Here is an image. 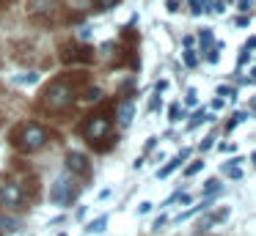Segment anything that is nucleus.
Returning <instances> with one entry per match:
<instances>
[{
  "label": "nucleus",
  "mask_w": 256,
  "mask_h": 236,
  "mask_svg": "<svg viewBox=\"0 0 256 236\" xmlns=\"http://www.w3.org/2000/svg\"><path fill=\"white\" fill-rule=\"evenodd\" d=\"M74 99H78V85L66 77H58L50 85H44V91L39 96V107L47 110V113H64L74 104Z\"/></svg>",
  "instance_id": "obj_1"
},
{
  "label": "nucleus",
  "mask_w": 256,
  "mask_h": 236,
  "mask_svg": "<svg viewBox=\"0 0 256 236\" xmlns=\"http://www.w3.org/2000/svg\"><path fill=\"white\" fill-rule=\"evenodd\" d=\"M47 140H50V135H47V129L42 124H20L17 129L12 132V146L20 148V151H25V154L39 151Z\"/></svg>",
  "instance_id": "obj_2"
},
{
  "label": "nucleus",
  "mask_w": 256,
  "mask_h": 236,
  "mask_svg": "<svg viewBox=\"0 0 256 236\" xmlns=\"http://www.w3.org/2000/svg\"><path fill=\"white\" fill-rule=\"evenodd\" d=\"M25 14L36 25L52 27L64 19V5L58 0H25Z\"/></svg>",
  "instance_id": "obj_3"
},
{
  "label": "nucleus",
  "mask_w": 256,
  "mask_h": 236,
  "mask_svg": "<svg viewBox=\"0 0 256 236\" xmlns=\"http://www.w3.org/2000/svg\"><path fill=\"white\" fill-rule=\"evenodd\" d=\"M110 129H113V124H110V115H108V113L88 115L86 124L80 126L83 137L91 143V146H96V148H100V140H108V137H110Z\"/></svg>",
  "instance_id": "obj_4"
},
{
  "label": "nucleus",
  "mask_w": 256,
  "mask_h": 236,
  "mask_svg": "<svg viewBox=\"0 0 256 236\" xmlns=\"http://www.w3.org/2000/svg\"><path fill=\"white\" fill-rule=\"evenodd\" d=\"M25 203V190L20 181L14 179H6L0 181V206L3 209H20Z\"/></svg>",
  "instance_id": "obj_5"
},
{
  "label": "nucleus",
  "mask_w": 256,
  "mask_h": 236,
  "mask_svg": "<svg viewBox=\"0 0 256 236\" xmlns=\"http://www.w3.org/2000/svg\"><path fill=\"white\" fill-rule=\"evenodd\" d=\"M61 58L66 60V63H88V60L94 58V52H91V47H83V44H66Z\"/></svg>",
  "instance_id": "obj_6"
},
{
  "label": "nucleus",
  "mask_w": 256,
  "mask_h": 236,
  "mask_svg": "<svg viewBox=\"0 0 256 236\" xmlns=\"http://www.w3.org/2000/svg\"><path fill=\"white\" fill-rule=\"evenodd\" d=\"M72 195H74V190H72V184H69L66 176L56 179V184H52V190H50V201L58 203V206H64V203L72 201Z\"/></svg>",
  "instance_id": "obj_7"
},
{
  "label": "nucleus",
  "mask_w": 256,
  "mask_h": 236,
  "mask_svg": "<svg viewBox=\"0 0 256 236\" xmlns=\"http://www.w3.org/2000/svg\"><path fill=\"white\" fill-rule=\"evenodd\" d=\"M66 168L72 170V173H78V176H88V159L83 157V154H69L66 157Z\"/></svg>",
  "instance_id": "obj_8"
},
{
  "label": "nucleus",
  "mask_w": 256,
  "mask_h": 236,
  "mask_svg": "<svg viewBox=\"0 0 256 236\" xmlns=\"http://www.w3.org/2000/svg\"><path fill=\"white\" fill-rule=\"evenodd\" d=\"M105 225H108V214H102V217L91 220V223L86 225V234H102V231H105Z\"/></svg>",
  "instance_id": "obj_9"
},
{
  "label": "nucleus",
  "mask_w": 256,
  "mask_h": 236,
  "mask_svg": "<svg viewBox=\"0 0 256 236\" xmlns=\"http://www.w3.org/2000/svg\"><path fill=\"white\" fill-rule=\"evenodd\" d=\"M182 159H188V151H182V154H179V157H174L171 162H168V165H166V168H162V170H160V173H157V176H160V179H166V176L171 173L174 168H179V165H182Z\"/></svg>",
  "instance_id": "obj_10"
},
{
  "label": "nucleus",
  "mask_w": 256,
  "mask_h": 236,
  "mask_svg": "<svg viewBox=\"0 0 256 236\" xmlns=\"http://www.w3.org/2000/svg\"><path fill=\"white\" fill-rule=\"evenodd\" d=\"M132 102H124L122 107H118V121H122V124H130V118H132Z\"/></svg>",
  "instance_id": "obj_11"
},
{
  "label": "nucleus",
  "mask_w": 256,
  "mask_h": 236,
  "mask_svg": "<svg viewBox=\"0 0 256 236\" xmlns=\"http://www.w3.org/2000/svg\"><path fill=\"white\" fill-rule=\"evenodd\" d=\"M0 225H3V231H17V228H14L17 223H14V220H8V217H0Z\"/></svg>",
  "instance_id": "obj_12"
},
{
  "label": "nucleus",
  "mask_w": 256,
  "mask_h": 236,
  "mask_svg": "<svg viewBox=\"0 0 256 236\" xmlns=\"http://www.w3.org/2000/svg\"><path fill=\"white\" fill-rule=\"evenodd\" d=\"M113 3H116V0H94V5H96V8H100V11H105V8H110V5Z\"/></svg>",
  "instance_id": "obj_13"
},
{
  "label": "nucleus",
  "mask_w": 256,
  "mask_h": 236,
  "mask_svg": "<svg viewBox=\"0 0 256 236\" xmlns=\"http://www.w3.org/2000/svg\"><path fill=\"white\" fill-rule=\"evenodd\" d=\"M201 165H204V162H201V159H198V162H193V165H190L188 170H184V176H193V173H198V170H201Z\"/></svg>",
  "instance_id": "obj_14"
},
{
  "label": "nucleus",
  "mask_w": 256,
  "mask_h": 236,
  "mask_svg": "<svg viewBox=\"0 0 256 236\" xmlns=\"http://www.w3.org/2000/svg\"><path fill=\"white\" fill-rule=\"evenodd\" d=\"M179 115H182V107L174 104V107H171V121H179Z\"/></svg>",
  "instance_id": "obj_15"
},
{
  "label": "nucleus",
  "mask_w": 256,
  "mask_h": 236,
  "mask_svg": "<svg viewBox=\"0 0 256 236\" xmlns=\"http://www.w3.org/2000/svg\"><path fill=\"white\" fill-rule=\"evenodd\" d=\"M86 99H88V102H96V99H100V91H96V88H94V91H88V93H86Z\"/></svg>",
  "instance_id": "obj_16"
},
{
  "label": "nucleus",
  "mask_w": 256,
  "mask_h": 236,
  "mask_svg": "<svg viewBox=\"0 0 256 236\" xmlns=\"http://www.w3.org/2000/svg\"><path fill=\"white\" fill-rule=\"evenodd\" d=\"M138 212H140V214H149V212H152V203H149V201H146V203H140V209H138Z\"/></svg>",
  "instance_id": "obj_17"
},
{
  "label": "nucleus",
  "mask_w": 256,
  "mask_h": 236,
  "mask_svg": "<svg viewBox=\"0 0 256 236\" xmlns=\"http://www.w3.org/2000/svg\"><path fill=\"white\" fill-rule=\"evenodd\" d=\"M162 225H166V217H157V220H154V225H152V228H154V231H160Z\"/></svg>",
  "instance_id": "obj_18"
},
{
  "label": "nucleus",
  "mask_w": 256,
  "mask_h": 236,
  "mask_svg": "<svg viewBox=\"0 0 256 236\" xmlns=\"http://www.w3.org/2000/svg\"><path fill=\"white\" fill-rule=\"evenodd\" d=\"M212 140H215V137H206V140L201 143V151H206V148H212Z\"/></svg>",
  "instance_id": "obj_19"
},
{
  "label": "nucleus",
  "mask_w": 256,
  "mask_h": 236,
  "mask_svg": "<svg viewBox=\"0 0 256 236\" xmlns=\"http://www.w3.org/2000/svg\"><path fill=\"white\" fill-rule=\"evenodd\" d=\"M196 99H198V96H196V91H188V104H196Z\"/></svg>",
  "instance_id": "obj_20"
},
{
  "label": "nucleus",
  "mask_w": 256,
  "mask_h": 236,
  "mask_svg": "<svg viewBox=\"0 0 256 236\" xmlns=\"http://www.w3.org/2000/svg\"><path fill=\"white\" fill-rule=\"evenodd\" d=\"M6 5H8V0H0V8H6Z\"/></svg>",
  "instance_id": "obj_21"
},
{
  "label": "nucleus",
  "mask_w": 256,
  "mask_h": 236,
  "mask_svg": "<svg viewBox=\"0 0 256 236\" xmlns=\"http://www.w3.org/2000/svg\"><path fill=\"white\" fill-rule=\"evenodd\" d=\"M61 236H66V234H61Z\"/></svg>",
  "instance_id": "obj_22"
}]
</instances>
